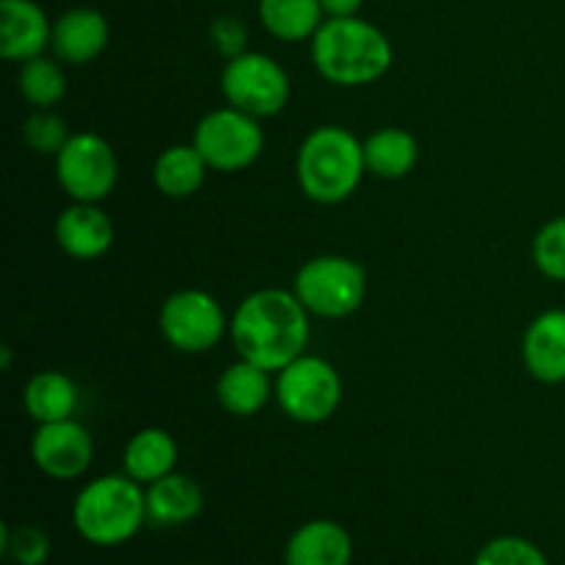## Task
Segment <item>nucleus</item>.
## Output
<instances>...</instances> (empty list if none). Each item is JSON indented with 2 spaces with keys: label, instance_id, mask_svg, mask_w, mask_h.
<instances>
[{
  "label": "nucleus",
  "instance_id": "f257e3e1",
  "mask_svg": "<svg viewBox=\"0 0 565 565\" xmlns=\"http://www.w3.org/2000/svg\"><path fill=\"white\" fill-rule=\"evenodd\" d=\"M237 356L279 373L303 353L309 342V312L296 292L265 287L241 301L230 320Z\"/></svg>",
  "mask_w": 565,
  "mask_h": 565
},
{
  "label": "nucleus",
  "instance_id": "f03ea898",
  "mask_svg": "<svg viewBox=\"0 0 565 565\" xmlns=\"http://www.w3.org/2000/svg\"><path fill=\"white\" fill-rule=\"evenodd\" d=\"M315 70L342 88L370 86L392 66V44L381 28L359 17H329L312 36Z\"/></svg>",
  "mask_w": 565,
  "mask_h": 565
},
{
  "label": "nucleus",
  "instance_id": "7ed1b4c3",
  "mask_svg": "<svg viewBox=\"0 0 565 565\" xmlns=\"http://www.w3.org/2000/svg\"><path fill=\"white\" fill-rule=\"evenodd\" d=\"M364 171V143L340 125L318 127L298 149V185L303 196L318 204H340L351 199Z\"/></svg>",
  "mask_w": 565,
  "mask_h": 565
},
{
  "label": "nucleus",
  "instance_id": "20e7f679",
  "mask_svg": "<svg viewBox=\"0 0 565 565\" xmlns=\"http://www.w3.org/2000/svg\"><path fill=\"white\" fill-rule=\"evenodd\" d=\"M77 535L94 546H121L147 524V491L130 475H103L72 505Z\"/></svg>",
  "mask_w": 565,
  "mask_h": 565
},
{
  "label": "nucleus",
  "instance_id": "39448f33",
  "mask_svg": "<svg viewBox=\"0 0 565 565\" xmlns=\"http://www.w3.org/2000/svg\"><path fill=\"white\" fill-rule=\"evenodd\" d=\"M292 292L315 318L342 320L364 303L367 274L356 259L323 254L298 268Z\"/></svg>",
  "mask_w": 565,
  "mask_h": 565
},
{
  "label": "nucleus",
  "instance_id": "423d86ee",
  "mask_svg": "<svg viewBox=\"0 0 565 565\" xmlns=\"http://www.w3.org/2000/svg\"><path fill=\"white\" fill-rule=\"evenodd\" d=\"M274 395L281 412L301 425H320L334 417L342 401V379L323 356L301 353L276 373Z\"/></svg>",
  "mask_w": 565,
  "mask_h": 565
},
{
  "label": "nucleus",
  "instance_id": "0eeeda50",
  "mask_svg": "<svg viewBox=\"0 0 565 565\" xmlns=\"http://www.w3.org/2000/svg\"><path fill=\"white\" fill-rule=\"evenodd\" d=\"M191 143L210 169L232 174L257 163L265 149V132L259 119L226 105L199 119Z\"/></svg>",
  "mask_w": 565,
  "mask_h": 565
},
{
  "label": "nucleus",
  "instance_id": "6e6552de",
  "mask_svg": "<svg viewBox=\"0 0 565 565\" xmlns=\"http://www.w3.org/2000/svg\"><path fill=\"white\" fill-rule=\"evenodd\" d=\"M221 92L232 108L254 119H270L290 103V77L270 55L243 53L226 61L221 72Z\"/></svg>",
  "mask_w": 565,
  "mask_h": 565
},
{
  "label": "nucleus",
  "instance_id": "1a4fd4ad",
  "mask_svg": "<svg viewBox=\"0 0 565 565\" xmlns=\"http://www.w3.org/2000/svg\"><path fill=\"white\" fill-rule=\"evenodd\" d=\"M55 180L72 202L99 204L119 180L114 147L97 132H75L55 154Z\"/></svg>",
  "mask_w": 565,
  "mask_h": 565
},
{
  "label": "nucleus",
  "instance_id": "9d476101",
  "mask_svg": "<svg viewBox=\"0 0 565 565\" xmlns=\"http://www.w3.org/2000/svg\"><path fill=\"white\" fill-rule=\"evenodd\" d=\"M160 334L180 353H207L230 331L221 303L204 290H177L160 307Z\"/></svg>",
  "mask_w": 565,
  "mask_h": 565
},
{
  "label": "nucleus",
  "instance_id": "9b49d317",
  "mask_svg": "<svg viewBox=\"0 0 565 565\" xmlns=\"http://www.w3.org/2000/svg\"><path fill=\"white\" fill-rule=\"evenodd\" d=\"M31 458L42 475L53 480H75L94 461V439L77 419L39 425L31 439Z\"/></svg>",
  "mask_w": 565,
  "mask_h": 565
},
{
  "label": "nucleus",
  "instance_id": "f8f14e48",
  "mask_svg": "<svg viewBox=\"0 0 565 565\" xmlns=\"http://www.w3.org/2000/svg\"><path fill=\"white\" fill-rule=\"evenodd\" d=\"M55 243L72 259H99L114 246V224L99 204L72 202L55 218Z\"/></svg>",
  "mask_w": 565,
  "mask_h": 565
},
{
  "label": "nucleus",
  "instance_id": "ddd939ff",
  "mask_svg": "<svg viewBox=\"0 0 565 565\" xmlns=\"http://www.w3.org/2000/svg\"><path fill=\"white\" fill-rule=\"evenodd\" d=\"M53 42V25L33 0H0V55L6 61L36 58Z\"/></svg>",
  "mask_w": 565,
  "mask_h": 565
},
{
  "label": "nucleus",
  "instance_id": "4468645a",
  "mask_svg": "<svg viewBox=\"0 0 565 565\" xmlns=\"http://www.w3.org/2000/svg\"><path fill=\"white\" fill-rule=\"evenodd\" d=\"M527 373L541 384H565V309L541 312L522 340Z\"/></svg>",
  "mask_w": 565,
  "mask_h": 565
},
{
  "label": "nucleus",
  "instance_id": "2eb2a0df",
  "mask_svg": "<svg viewBox=\"0 0 565 565\" xmlns=\"http://www.w3.org/2000/svg\"><path fill=\"white\" fill-rule=\"evenodd\" d=\"M108 20L97 9H72L53 25L55 58L70 66H83L108 47Z\"/></svg>",
  "mask_w": 565,
  "mask_h": 565
},
{
  "label": "nucleus",
  "instance_id": "dca6fc26",
  "mask_svg": "<svg viewBox=\"0 0 565 565\" xmlns=\"http://www.w3.org/2000/svg\"><path fill=\"white\" fill-rule=\"evenodd\" d=\"M353 539L331 519H312L290 535L285 565H351Z\"/></svg>",
  "mask_w": 565,
  "mask_h": 565
},
{
  "label": "nucleus",
  "instance_id": "f3484780",
  "mask_svg": "<svg viewBox=\"0 0 565 565\" xmlns=\"http://www.w3.org/2000/svg\"><path fill=\"white\" fill-rule=\"evenodd\" d=\"M143 491H147V522L154 527H182L193 522L204 508V494L196 480L180 472L154 480Z\"/></svg>",
  "mask_w": 565,
  "mask_h": 565
},
{
  "label": "nucleus",
  "instance_id": "a211bd4d",
  "mask_svg": "<svg viewBox=\"0 0 565 565\" xmlns=\"http://www.w3.org/2000/svg\"><path fill=\"white\" fill-rule=\"evenodd\" d=\"M215 395H218V403L232 417H254L270 401L274 384H270L268 370L246 362V359H237L235 364H230L221 373L218 384H215Z\"/></svg>",
  "mask_w": 565,
  "mask_h": 565
},
{
  "label": "nucleus",
  "instance_id": "6ab92c4d",
  "mask_svg": "<svg viewBox=\"0 0 565 565\" xmlns=\"http://www.w3.org/2000/svg\"><path fill=\"white\" fill-rule=\"evenodd\" d=\"M177 458H180V447L169 430L143 428L125 445L121 463H125V475H130L136 483L149 486L174 472Z\"/></svg>",
  "mask_w": 565,
  "mask_h": 565
},
{
  "label": "nucleus",
  "instance_id": "aec40b11",
  "mask_svg": "<svg viewBox=\"0 0 565 565\" xmlns=\"http://www.w3.org/2000/svg\"><path fill=\"white\" fill-rule=\"evenodd\" d=\"M419 160V141L403 127H384L364 141V163L381 180H403Z\"/></svg>",
  "mask_w": 565,
  "mask_h": 565
},
{
  "label": "nucleus",
  "instance_id": "412c9836",
  "mask_svg": "<svg viewBox=\"0 0 565 565\" xmlns=\"http://www.w3.org/2000/svg\"><path fill=\"white\" fill-rule=\"evenodd\" d=\"M25 412L36 425L70 419L77 408V386L70 375L58 370H42L33 375L22 392Z\"/></svg>",
  "mask_w": 565,
  "mask_h": 565
},
{
  "label": "nucleus",
  "instance_id": "4be33fe9",
  "mask_svg": "<svg viewBox=\"0 0 565 565\" xmlns=\"http://www.w3.org/2000/svg\"><path fill=\"white\" fill-rule=\"evenodd\" d=\"M210 166L199 154L193 143H177V147L163 149L154 160L152 180L163 196L169 199H188L204 185Z\"/></svg>",
  "mask_w": 565,
  "mask_h": 565
},
{
  "label": "nucleus",
  "instance_id": "5701e85b",
  "mask_svg": "<svg viewBox=\"0 0 565 565\" xmlns=\"http://www.w3.org/2000/svg\"><path fill=\"white\" fill-rule=\"evenodd\" d=\"M320 0H259V20L281 42H307L323 25Z\"/></svg>",
  "mask_w": 565,
  "mask_h": 565
},
{
  "label": "nucleus",
  "instance_id": "b1692460",
  "mask_svg": "<svg viewBox=\"0 0 565 565\" xmlns=\"http://www.w3.org/2000/svg\"><path fill=\"white\" fill-rule=\"evenodd\" d=\"M17 88L22 97L39 110H47L58 105L66 94V75L58 61H50L44 55L25 61L17 77Z\"/></svg>",
  "mask_w": 565,
  "mask_h": 565
},
{
  "label": "nucleus",
  "instance_id": "393cba45",
  "mask_svg": "<svg viewBox=\"0 0 565 565\" xmlns=\"http://www.w3.org/2000/svg\"><path fill=\"white\" fill-rule=\"evenodd\" d=\"M0 550L17 565H42L50 557V535L36 524H20L11 527L3 524L0 530Z\"/></svg>",
  "mask_w": 565,
  "mask_h": 565
},
{
  "label": "nucleus",
  "instance_id": "a878e982",
  "mask_svg": "<svg viewBox=\"0 0 565 565\" xmlns=\"http://www.w3.org/2000/svg\"><path fill=\"white\" fill-rule=\"evenodd\" d=\"M533 263L546 279L565 281V215L546 221L533 237Z\"/></svg>",
  "mask_w": 565,
  "mask_h": 565
},
{
  "label": "nucleus",
  "instance_id": "bb28decb",
  "mask_svg": "<svg viewBox=\"0 0 565 565\" xmlns=\"http://www.w3.org/2000/svg\"><path fill=\"white\" fill-rule=\"evenodd\" d=\"M22 136H25V143L39 154H58L64 149V143L70 141L72 132L66 127V121L61 119L53 110H33L25 119V127H22Z\"/></svg>",
  "mask_w": 565,
  "mask_h": 565
},
{
  "label": "nucleus",
  "instance_id": "cd10ccee",
  "mask_svg": "<svg viewBox=\"0 0 565 565\" xmlns=\"http://www.w3.org/2000/svg\"><path fill=\"white\" fill-rule=\"evenodd\" d=\"M475 565H550V561L533 541L519 539V535H500L478 552Z\"/></svg>",
  "mask_w": 565,
  "mask_h": 565
},
{
  "label": "nucleus",
  "instance_id": "c85d7f7f",
  "mask_svg": "<svg viewBox=\"0 0 565 565\" xmlns=\"http://www.w3.org/2000/svg\"><path fill=\"white\" fill-rule=\"evenodd\" d=\"M210 42H213L215 53L224 55L226 61H232L237 58V55L246 53L248 31L237 17L226 14V17H218V20L210 25Z\"/></svg>",
  "mask_w": 565,
  "mask_h": 565
},
{
  "label": "nucleus",
  "instance_id": "c756f323",
  "mask_svg": "<svg viewBox=\"0 0 565 565\" xmlns=\"http://www.w3.org/2000/svg\"><path fill=\"white\" fill-rule=\"evenodd\" d=\"M362 3L364 0H320V6H323L329 17H356Z\"/></svg>",
  "mask_w": 565,
  "mask_h": 565
},
{
  "label": "nucleus",
  "instance_id": "7c9ffc66",
  "mask_svg": "<svg viewBox=\"0 0 565 565\" xmlns=\"http://www.w3.org/2000/svg\"><path fill=\"white\" fill-rule=\"evenodd\" d=\"M9 364H11V348L3 345V348H0V367L9 370Z\"/></svg>",
  "mask_w": 565,
  "mask_h": 565
}]
</instances>
